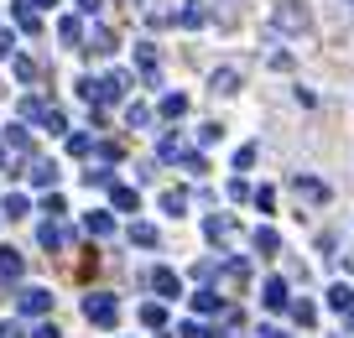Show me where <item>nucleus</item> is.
Instances as JSON below:
<instances>
[{
  "label": "nucleus",
  "instance_id": "1",
  "mask_svg": "<svg viewBox=\"0 0 354 338\" xmlns=\"http://www.w3.org/2000/svg\"><path fill=\"white\" fill-rule=\"evenodd\" d=\"M125 88H131V73H100V78H84L78 94L88 99V109H104L115 99H125Z\"/></svg>",
  "mask_w": 354,
  "mask_h": 338
},
{
  "label": "nucleus",
  "instance_id": "2",
  "mask_svg": "<svg viewBox=\"0 0 354 338\" xmlns=\"http://www.w3.org/2000/svg\"><path fill=\"white\" fill-rule=\"evenodd\" d=\"M271 26H277V32H287V37H302L313 26V16H308V6H302V0H277V6H271Z\"/></svg>",
  "mask_w": 354,
  "mask_h": 338
},
{
  "label": "nucleus",
  "instance_id": "3",
  "mask_svg": "<svg viewBox=\"0 0 354 338\" xmlns=\"http://www.w3.org/2000/svg\"><path fill=\"white\" fill-rule=\"evenodd\" d=\"M84 317L94 328H115V323H120V302H115V292H88L84 297Z\"/></svg>",
  "mask_w": 354,
  "mask_h": 338
},
{
  "label": "nucleus",
  "instance_id": "4",
  "mask_svg": "<svg viewBox=\"0 0 354 338\" xmlns=\"http://www.w3.org/2000/svg\"><path fill=\"white\" fill-rule=\"evenodd\" d=\"M21 120H37L42 131H53V135L68 131V115L57 104H42V99H21Z\"/></svg>",
  "mask_w": 354,
  "mask_h": 338
},
{
  "label": "nucleus",
  "instance_id": "5",
  "mask_svg": "<svg viewBox=\"0 0 354 338\" xmlns=\"http://www.w3.org/2000/svg\"><path fill=\"white\" fill-rule=\"evenodd\" d=\"M245 281H250V261H224V265H214V292H245Z\"/></svg>",
  "mask_w": 354,
  "mask_h": 338
},
{
  "label": "nucleus",
  "instance_id": "6",
  "mask_svg": "<svg viewBox=\"0 0 354 338\" xmlns=\"http://www.w3.org/2000/svg\"><path fill=\"white\" fill-rule=\"evenodd\" d=\"M16 307H21L26 317H47L53 312V292H47V286H21V292H16Z\"/></svg>",
  "mask_w": 354,
  "mask_h": 338
},
{
  "label": "nucleus",
  "instance_id": "7",
  "mask_svg": "<svg viewBox=\"0 0 354 338\" xmlns=\"http://www.w3.org/2000/svg\"><path fill=\"white\" fill-rule=\"evenodd\" d=\"M136 11H141L146 26H177V11L167 6V0H131Z\"/></svg>",
  "mask_w": 354,
  "mask_h": 338
},
{
  "label": "nucleus",
  "instance_id": "8",
  "mask_svg": "<svg viewBox=\"0 0 354 338\" xmlns=\"http://www.w3.org/2000/svg\"><path fill=\"white\" fill-rule=\"evenodd\" d=\"M177 26H183V32L209 26V0H183V6H177Z\"/></svg>",
  "mask_w": 354,
  "mask_h": 338
},
{
  "label": "nucleus",
  "instance_id": "9",
  "mask_svg": "<svg viewBox=\"0 0 354 338\" xmlns=\"http://www.w3.org/2000/svg\"><path fill=\"white\" fill-rule=\"evenodd\" d=\"M146 281H151L156 297H183V276H177L172 265H151V276H146Z\"/></svg>",
  "mask_w": 354,
  "mask_h": 338
},
{
  "label": "nucleus",
  "instance_id": "10",
  "mask_svg": "<svg viewBox=\"0 0 354 338\" xmlns=\"http://www.w3.org/2000/svg\"><path fill=\"white\" fill-rule=\"evenodd\" d=\"M292 193H297L302 203H313V208H318V203H328V187H323L318 177H302V172L292 177Z\"/></svg>",
  "mask_w": 354,
  "mask_h": 338
},
{
  "label": "nucleus",
  "instance_id": "11",
  "mask_svg": "<svg viewBox=\"0 0 354 338\" xmlns=\"http://www.w3.org/2000/svg\"><path fill=\"white\" fill-rule=\"evenodd\" d=\"M84 47H88V53H94V57H110L115 47H120V37H115L110 26H94V32L84 37Z\"/></svg>",
  "mask_w": 354,
  "mask_h": 338
},
{
  "label": "nucleus",
  "instance_id": "12",
  "mask_svg": "<svg viewBox=\"0 0 354 338\" xmlns=\"http://www.w3.org/2000/svg\"><path fill=\"white\" fill-rule=\"evenodd\" d=\"M203 234H209L214 245H230L234 240V218L230 214H209V218H203Z\"/></svg>",
  "mask_w": 354,
  "mask_h": 338
},
{
  "label": "nucleus",
  "instance_id": "13",
  "mask_svg": "<svg viewBox=\"0 0 354 338\" xmlns=\"http://www.w3.org/2000/svg\"><path fill=\"white\" fill-rule=\"evenodd\" d=\"M84 234H88V240H110V234H115V218H110V208H94V214L84 218Z\"/></svg>",
  "mask_w": 354,
  "mask_h": 338
},
{
  "label": "nucleus",
  "instance_id": "14",
  "mask_svg": "<svg viewBox=\"0 0 354 338\" xmlns=\"http://www.w3.org/2000/svg\"><path fill=\"white\" fill-rule=\"evenodd\" d=\"M37 240H42L47 250H68V245H73V234H68L63 224H57V218H47V224H42V234H37Z\"/></svg>",
  "mask_w": 354,
  "mask_h": 338
},
{
  "label": "nucleus",
  "instance_id": "15",
  "mask_svg": "<svg viewBox=\"0 0 354 338\" xmlns=\"http://www.w3.org/2000/svg\"><path fill=\"white\" fill-rule=\"evenodd\" d=\"M11 21L21 26V32H42V21H37V6H32V0H11Z\"/></svg>",
  "mask_w": 354,
  "mask_h": 338
},
{
  "label": "nucleus",
  "instance_id": "16",
  "mask_svg": "<svg viewBox=\"0 0 354 338\" xmlns=\"http://www.w3.org/2000/svg\"><path fill=\"white\" fill-rule=\"evenodd\" d=\"M261 302L271 307V312H281V307H292V297H287V281H277V276H271V281L261 286Z\"/></svg>",
  "mask_w": 354,
  "mask_h": 338
},
{
  "label": "nucleus",
  "instance_id": "17",
  "mask_svg": "<svg viewBox=\"0 0 354 338\" xmlns=\"http://www.w3.org/2000/svg\"><path fill=\"white\" fill-rule=\"evenodd\" d=\"M131 245H141V250H156V240H162V234H156V224H146V218H131Z\"/></svg>",
  "mask_w": 354,
  "mask_h": 338
},
{
  "label": "nucleus",
  "instance_id": "18",
  "mask_svg": "<svg viewBox=\"0 0 354 338\" xmlns=\"http://www.w3.org/2000/svg\"><path fill=\"white\" fill-rule=\"evenodd\" d=\"M136 68H141L146 84H156V78H162V73H156V47H151V42H136Z\"/></svg>",
  "mask_w": 354,
  "mask_h": 338
},
{
  "label": "nucleus",
  "instance_id": "19",
  "mask_svg": "<svg viewBox=\"0 0 354 338\" xmlns=\"http://www.w3.org/2000/svg\"><path fill=\"white\" fill-rule=\"evenodd\" d=\"M110 203L120 208V214L136 218V208H141V193H136V187H125V182H115V187H110Z\"/></svg>",
  "mask_w": 354,
  "mask_h": 338
},
{
  "label": "nucleus",
  "instance_id": "20",
  "mask_svg": "<svg viewBox=\"0 0 354 338\" xmlns=\"http://www.w3.org/2000/svg\"><path fill=\"white\" fill-rule=\"evenodd\" d=\"M193 312H198V317H219L224 312V297L214 292V286H209V292H193Z\"/></svg>",
  "mask_w": 354,
  "mask_h": 338
},
{
  "label": "nucleus",
  "instance_id": "21",
  "mask_svg": "<svg viewBox=\"0 0 354 338\" xmlns=\"http://www.w3.org/2000/svg\"><path fill=\"white\" fill-rule=\"evenodd\" d=\"M162 214H172V218L188 214V187H167L162 193Z\"/></svg>",
  "mask_w": 354,
  "mask_h": 338
},
{
  "label": "nucleus",
  "instance_id": "22",
  "mask_svg": "<svg viewBox=\"0 0 354 338\" xmlns=\"http://www.w3.org/2000/svg\"><path fill=\"white\" fill-rule=\"evenodd\" d=\"M287 312L297 317V328H313V323H318V307H313L308 297H292V307H287Z\"/></svg>",
  "mask_w": 354,
  "mask_h": 338
},
{
  "label": "nucleus",
  "instance_id": "23",
  "mask_svg": "<svg viewBox=\"0 0 354 338\" xmlns=\"http://www.w3.org/2000/svg\"><path fill=\"white\" fill-rule=\"evenodd\" d=\"M57 37H63L68 47H84V21H78V16H63V21H57Z\"/></svg>",
  "mask_w": 354,
  "mask_h": 338
},
{
  "label": "nucleus",
  "instance_id": "24",
  "mask_svg": "<svg viewBox=\"0 0 354 338\" xmlns=\"http://www.w3.org/2000/svg\"><path fill=\"white\" fill-rule=\"evenodd\" d=\"M26 172H32V182H37V187H47V193L57 187V167H53V162H32Z\"/></svg>",
  "mask_w": 354,
  "mask_h": 338
},
{
  "label": "nucleus",
  "instance_id": "25",
  "mask_svg": "<svg viewBox=\"0 0 354 338\" xmlns=\"http://www.w3.org/2000/svg\"><path fill=\"white\" fill-rule=\"evenodd\" d=\"M328 307H333V312H354V286H328Z\"/></svg>",
  "mask_w": 354,
  "mask_h": 338
},
{
  "label": "nucleus",
  "instance_id": "26",
  "mask_svg": "<svg viewBox=\"0 0 354 338\" xmlns=\"http://www.w3.org/2000/svg\"><path fill=\"white\" fill-rule=\"evenodd\" d=\"M6 151H16V156H32V135H26L21 125H11V131H6Z\"/></svg>",
  "mask_w": 354,
  "mask_h": 338
},
{
  "label": "nucleus",
  "instance_id": "27",
  "mask_svg": "<svg viewBox=\"0 0 354 338\" xmlns=\"http://www.w3.org/2000/svg\"><path fill=\"white\" fill-rule=\"evenodd\" d=\"M209 88L214 94H234V88H240V73H234V68H219V73L209 78Z\"/></svg>",
  "mask_w": 354,
  "mask_h": 338
},
{
  "label": "nucleus",
  "instance_id": "28",
  "mask_svg": "<svg viewBox=\"0 0 354 338\" xmlns=\"http://www.w3.org/2000/svg\"><path fill=\"white\" fill-rule=\"evenodd\" d=\"M188 115V94H167L162 99V120H183Z\"/></svg>",
  "mask_w": 354,
  "mask_h": 338
},
{
  "label": "nucleus",
  "instance_id": "29",
  "mask_svg": "<svg viewBox=\"0 0 354 338\" xmlns=\"http://www.w3.org/2000/svg\"><path fill=\"white\" fill-rule=\"evenodd\" d=\"M21 271H26V261H21V255H16V250H0V276H6V281H16Z\"/></svg>",
  "mask_w": 354,
  "mask_h": 338
},
{
  "label": "nucleus",
  "instance_id": "30",
  "mask_svg": "<svg viewBox=\"0 0 354 338\" xmlns=\"http://www.w3.org/2000/svg\"><path fill=\"white\" fill-rule=\"evenodd\" d=\"M141 323L146 328H167V307L162 302H141Z\"/></svg>",
  "mask_w": 354,
  "mask_h": 338
},
{
  "label": "nucleus",
  "instance_id": "31",
  "mask_svg": "<svg viewBox=\"0 0 354 338\" xmlns=\"http://www.w3.org/2000/svg\"><path fill=\"white\" fill-rule=\"evenodd\" d=\"M84 182H88V187H104V193H110V187H115V172H110V167H88Z\"/></svg>",
  "mask_w": 354,
  "mask_h": 338
},
{
  "label": "nucleus",
  "instance_id": "32",
  "mask_svg": "<svg viewBox=\"0 0 354 338\" xmlns=\"http://www.w3.org/2000/svg\"><path fill=\"white\" fill-rule=\"evenodd\" d=\"M0 214H6V218H26V214H32V203H26L21 193H11L6 203H0Z\"/></svg>",
  "mask_w": 354,
  "mask_h": 338
},
{
  "label": "nucleus",
  "instance_id": "33",
  "mask_svg": "<svg viewBox=\"0 0 354 338\" xmlns=\"http://www.w3.org/2000/svg\"><path fill=\"white\" fill-rule=\"evenodd\" d=\"M11 73L21 78V84H37V63H32V57H21V53L11 57Z\"/></svg>",
  "mask_w": 354,
  "mask_h": 338
},
{
  "label": "nucleus",
  "instance_id": "34",
  "mask_svg": "<svg viewBox=\"0 0 354 338\" xmlns=\"http://www.w3.org/2000/svg\"><path fill=\"white\" fill-rule=\"evenodd\" d=\"M125 125H131V131H146V125H151V109H146V104H131V109H125Z\"/></svg>",
  "mask_w": 354,
  "mask_h": 338
},
{
  "label": "nucleus",
  "instance_id": "35",
  "mask_svg": "<svg viewBox=\"0 0 354 338\" xmlns=\"http://www.w3.org/2000/svg\"><path fill=\"white\" fill-rule=\"evenodd\" d=\"M255 250H261V255H277V250H281L277 229H255Z\"/></svg>",
  "mask_w": 354,
  "mask_h": 338
},
{
  "label": "nucleus",
  "instance_id": "36",
  "mask_svg": "<svg viewBox=\"0 0 354 338\" xmlns=\"http://www.w3.org/2000/svg\"><path fill=\"white\" fill-rule=\"evenodd\" d=\"M250 198H255V208H261V214H271V208H277V187H266V182L255 187Z\"/></svg>",
  "mask_w": 354,
  "mask_h": 338
},
{
  "label": "nucleus",
  "instance_id": "37",
  "mask_svg": "<svg viewBox=\"0 0 354 338\" xmlns=\"http://www.w3.org/2000/svg\"><path fill=\"white\" fill-rule=\"evenodd\" d=\"M177 333H183V338H214V328L203 323V317H193V323H183Z\"/></svg>",
  "mask_w": 354,
  "mask_h": 338
},
{
  "label": "nucleus",
  "instance_id": "38",
  "mask_svg": "<svg viewBox=\"0 0 354 338\" xmlns=\"http://www.w3.org/2000/svg\"><path fill=\"white\" fill-rule=\"evenodd\" d=\"M68 151H73V156H88V151H94V135H84V131L68 135Z\"/></svg>",
  "mask_w": 354,
  "mask_h": 338
},
{
  "label": "nucleus",
  "instance_id": "39",
  "mask_svg": "<svg viewBox=\"0 0 354 338\" xmlns=\"http://www.w3.org/2000/svg\"><path fill=\"white\" fill-rule=\"evenodd\" d=\"M94 151H100L104 162H120V156H125V146H120V141H100V146H94Z\"/></svg>",
  "mask_w": 354,
  "mask_h": 338
},
{
  "label": "nucleus",
  "instance_id": "40",
  "mask_svg": "<svg viewBox=\"0 0 354 338\" xmlns=\"http://www.w3.org/2000/svg\"><path fill=\"white\" fill-rule=\"evenodd\" d=\"M63 208H68V203H63L57 193H47V198H42V214H47V218H63Z\"/></svg>",
  "mask_w": 354,
  "mask_h": 338
},
{
  "label": "nucleus",
  "instance_id": "41",
  "mask_svg": "<svg viewBox=\"0 0 354 338\" xmlns=\"http://www.w3.org/2000/svg\"><path fill=\"white\" fill-rule=\"evenodd\" d=\"M234 167H240V172H250V167H255V146H240V151H234Z\"/></svg>",
  "mask_w": 354,
  "mask_h": 338
},
{
  "label": "nucleus",
  "instance_id": "42",
  "mask_svg": "<svg viewBox=\"0 0 354 338\" xmlns=\"http://www.w3.org/2000/svg\"><path fill=\"white\" fill-rule=\"evenodd\" d=\"M219 135H224V125H219V120H214V125H203V131H198V146H214Z\"/></svg>",
  "mask_w": 354,
  "mask_h": 338
},
{
  "label": "nucleus",
  "instance_id": "43",
  "mask_svg": "<svg viewBox=\"0 0 354 338\" xmlns=\"http://www.w3.org/2000/svg\"><path fill=\"white\" fill-rule=\"evenodd\" d=\"M26 338H63V328H57V323H37Z\"/></svg>",
  "mask_w": 354,
  "mask_h": 338
},
{
  "label": "nucleus",
  "instance_id": "44",
  "mask_svg": "<svg viewBox=\"0 0 354 338\" xmlns=\"http://www.w3.org/2000/svg\"><path fill=\"white\" fill-rule=\"evenodd\" d=\"M0 57H16V37L11 32H0Z\"/></svg>",
  "mask_w": 354,
  "mask_h": 338
},
{
  "label": "nucleus",
  "instance_id": "45",
  "mask_svg": "<svg viewBox=\"0 0 354 338\" xmlns=\"http://www.w3.org/2000/svg\"><path fill=\"white\" fill-rule=\"evenodd\" d=\"M0 338H26V328L21 323H0Z\"/></svg>",
  "mask_w": 354,
  "mask_h": 338
},
{
  "label": "nucleus",
  "instance_id": "46",
  "mask_svg": "<svg viewBox=\"0 0 354 338\" xmlns=\"http://www.w3.org/2000/svg\"><path fill=\"white\" fill-rule=\"evenodd\" d=\"M100 6H104V0H78V11H84V16H100Z\"/></svg>",
  "mask_w": 354,
  "mask_h": 338
},
{
  "label": "nucleus",
  "instance_id": "47",
  "mask_svg": "<svg viewBox=\"0 0 354 338\" xmlns=\"http://www.w3.org/2000/svg\"><path fill=\"white\" fill-rule=\"evenodd\" d=\"M261 338H287V333H281L277 323H266V328H261Z\"/></svg>",
  "mask_w": 354,
  "mask_h": 338
},
{
  "label": "nucleus",
  "instance_id": "48",
  "mask_svg": "<svg viewBox=\"0 0 354 338\" xmlns=\"http://www.w3.org/2000/svg\"><path fill=\"white\" fill-rule=\"evenodd\" d=\"M344 271H349V276H354V255H344Z\"/></svg>",
  "mask_w": 354,
  "mask_h": 338
},
{
  "label": "nucleus",
  "instance_id": "49",
  "mask_svg": "<svg viewBox=\"0 0 354 338\" xmlns=\"http://www.w3.org/2000/svg\"><path fill=\"white\" fill-rule=\"evenodd\" d=\"M0 162H6V141H0Z\"/></svg>",
  "mask_w": 354,
  "mask_h": 338
},
{
  "label": "nucleus",
  "instance_id": "50",
  "mask_svg": "<svg viewBox=\"0 0 354 338\" xmlns=\"http://www.w3.org/2000/svg\"><path fill=\"white\" fill-rule=\"evenodd\" d=\"M32 6H53V0H32Z\"/></svg>",
  "mask_w": 354,
  "mask_h": 338
},
{
  "label": "nucleus",
  "instance_id": "51",
  "mask_svg": "<svg viewBox=\"0 0 354 338\" xmlns=\"http://www.w3.org/2000/svg\"><path fill=\"white\" fill-rule=\"evenodd\" d=\"M349 328H354V312H349Z\"/></svg>",
  "mask_w": 354,
  "mask_h": 338
},
{
  "label": "nucleus",
  "instance_id": "52",
  "mask_svg": "<svg viewBox=\"0 0 354 338\" xmlns=\"http://www.w3.org/2000/svg\"><path fill=\"white\" fill-rule=\"evenodd\" d=\"M349 6H354V0H349Z\"/></svg>",
  "mask_w": 354,
  "mask_h": 338
}]
</instances>
